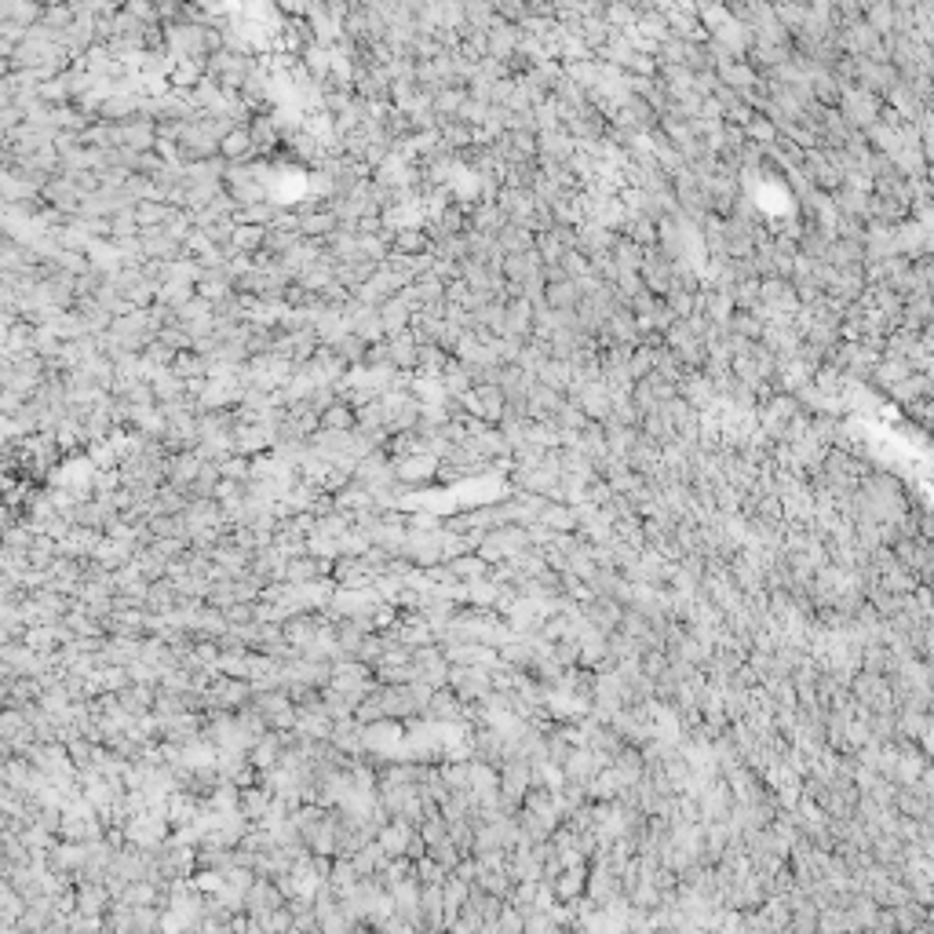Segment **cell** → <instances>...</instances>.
I'll list each match as a JSON object with an SVG mask.
<instances>
[{
	"instance_id": "6da1fadb",
	"label": "cell",
	"mask_w": 934,
	"mask_h": 934,
	"mask_svg": "<svg viewBox=\"0 0 934 934\" xmlns=\"http://www.w3.org/2000/svg\"><path fill=\"white\" fill-rule=\"evenodd\" d=\"M26 913V901H22V894L8 884V880H0V916H4L8 923H15L19 916Z\"/></svg>"
},
{
	"instance_id": "7a4b0ae2",
	"label": "cell",
	"mask_w": 934,
	"mask_h": 934,
	"mask_svg": "<svg viewBox=\"0 0 934 934\" xmlns=\"http://www.w3.org/2000/svg\"><path fill=\"white\" fill-rule=\"evenodd\" d=\"M223 150H227V154H245V150H249V135H245V132L230 135V139L223 143Z\"/></svg>"
},
{
	"instance_id": "3957f363",
	"label": "cell",
	"mask_w": 934,
	"mask_h": 934,
	"mask_svg": "<svg viewBox=\"0 0 934 934\" xmlns=\"http://www.w3.org/2000/svg\"><path fill=\"white\" fill-rule=\"evenodd\" d=\"M4 927H8V920H4V916H0V930H4Z\"/></svg>"
}]
</instances>
